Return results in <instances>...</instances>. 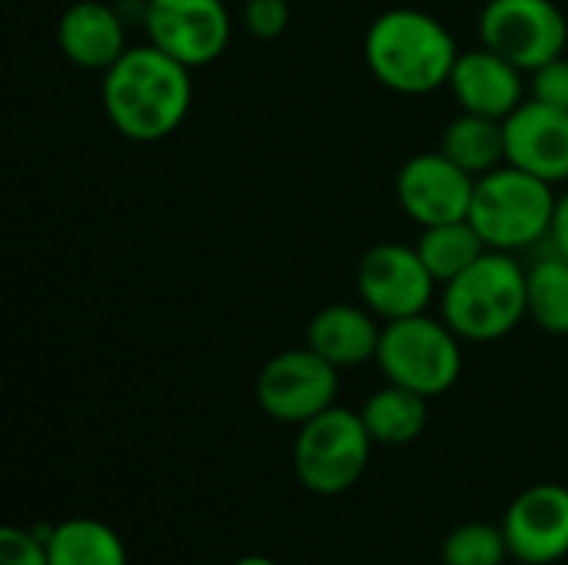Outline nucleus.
<instances>
[{
  "mask_svg": "<svg viewBox=\"0 0 568 565\" xmlns=\"http://www.w3.org/2000/svg\"><path fill=\"white\" fill-rule=\"evenodd\" d=\"M193 70L153 47H130L103 73V110L113 130L133 143H160L176 133L193 107Z\"/></svg>",
  "mask_w": 568,
  "mask_h": 565,
  "instance_id": "f257e3e1",
  "label": "nucleus"
},
{
  "mask_svg": "<svg viewBox=\"0 0 568 565\" xmlns=\"http://www.w3.org/2000/svg\"><path fill=\"white\" fill-rule=\"evenodd\" d=\"M363 57L386 90L426 97L449 87L459 47L433 13L419 7H393L369 23Z\"/></svg>",
  "mask_w": 568,
  "mask_h": 565,
  "instance_id": "f03ea898",
  "label": "nucleus"
},
{
  "mask_svg": "<svg viewBox=\"0 0 568 565\" xmlns=\"http://www.w3.org/2000/svg\"><path fill=\"white\" fill-rule=\"evenodd\" d=\"M443 320L466 343H496L529 316L526 270L516 253L486 250L466 273L443 286Z\"/></svg>",
  "mask_w": 568,
  "mask_h": 565,
  "instance_id": "7ed1b4c3",
  "label": "nucleus"
},
{
  "mask_svg": "<svg viewBox=\"0 0 568 565\" xmlns=\"http://www.w3.org/2000/svg\"><path fill=\"white\" fill-rule=\"evenodd\" d=\"M556 200L559 196L552 183L503 163L499 170L476 180L469 220L489 250L519 253L549 236Z\"/></svg>",
  "mask_w": 568,
  "mask_h": 565,
  "instance_id": "20e7f679",
  "label": "nucleus"
},
{
  "mask_svg": "<svg viewBox=\"0 0 568 565\" xmlns=\"http://www.w3.org/2000/svg\"><path fill=\"white\" fill-rule=\"evenodd\" d=\"M376 363L383 376L426 400L449 393L463 373V340L446 320L426 313L383 326Z\"/></svg>",
  "mask_w": 568,
  "mask_h": 565,
  "instance_id": "39448f33",
  "label": "nucleus"
},
{
  "mask_svg": "<svg viewBox=\"0 0 568 565\" xmlns=\"http://www.w3.org/2000/svg\"><path fill=\"white\" fill-rule=\"evenodd\" d=\"M373 436L359 413L329 406L300 426L293 443V470L316 496H339L359 483L373 456Z\"/></svg>",
  "mask_w": 568,
  "mask_h": 565,
  "instance_id": "423d86ee",
  "label": "nucleus"
},
{
  "mask_svg": "<svg viewBox=\"0 0 568 565\" xmlns=\"http://www.w3.org/2000/svg\"><path fill=\"white\" fill-rule=\"evenodd\" d=\"M339 370L326 363L310 346L283 350L263 363L256 376V403L260 410L286 426H303L313 416L336 406Z\"/></svg>",
  "mask_w": 568,
  "mask_h": 565,
  "instance_id": "0eeeda50",
  "label": "nucleus"
},
{
  "mask_svg": "<svg viewBox=\"0 0 568 565\" xmlns=\"http://www.w3.org/2000/svg\"><path fill=\"white\" fill-rule=\"evenodd\" d=\"M483 47L519 70H536L566 53L568 20L552 0H489L479 13Z\"/></svg>",
  "mask_w": 568,
  "mask_h": 565,
  "instance_id": "6e6552de",
  "label": "nucleus"
},
{
  "mask_svg": "<svg viewBox=\"0 0 568 565\" xmlns=\"http://www.w3.org/2000/svg\"><path fill=\"white\" fill-rule=\"evenodd\" d=\"M143 30L153 47L196 70L223 57L233 17L223 0H143Z\"/></svg>",
  "mask_w": 568,
  "mask_h": 565,
  "instance_id": "1a4fd4ad",
  "label": "nucleus"
},
{
  "mask_svg": "<svg viewBox=\"0 0 568 565\" xmlns=\"http://www.w3.org/2000/svg\"><path fill=\"white\" fill-rule=\"evenodd\" d=\"M356 290L366 310H373L383 323H393L429 310L436 276L429 273L416 246L376 243L359 260Z\"/></svg>",
  "mask_w": 568,
  "mask_h": 565,
  "instance_id": "9d476101",
  "label": "nucleus"
},
{
  "mask_svg": "<svg viewBox=\"0 0 568 565\" xmlns=\"http://www.w3.org/2000/svg\"><path fill=\"white\" fill-rule=\"evenodd\" d=\"M476 176L453 163L443 150L409 157L396 173V200L403 213L423 226L469 220Z\"/></svg>",
  "mask_w": 568,
  "mask_h": 565,
  "instance_id": "9b49d317",
  "label": "nucleus"
},
{
  "mask_svg": "<svg viewBox=\"0 0 568 565\" xmlns=\"http://www.w3.org/2000/svg\"><path fill=\"white\" fill-rule=\"evenodd\" d=\"M513 559L526 565H552L568 556V490L539 483L523 490L503 519Z\"/></svg>",
  "mask_w": 568,
  "mask_h": 565,
  "instance_id": "f8f14e48",
  "label": "nucleus"
},
{
  "mask_svg": "<svg viewBox=\"0 0 568 565\" xmlns=\"http://www.w3.org/2000/svg\"><path fill=\"white\" fill-rule=\"evenodd\" d=\"M506 163L546 180H568V110L526 100L506 120Z\"/></svg>",
  "mask_w": 568,
  "mask_h": 565,
  "instance_id": "ddd939ff",
  "label": "nucleus"
},
{
  "mask_svg": "<svg viewBox=\"0 0 568 565\" xmlns=\"http://www.w3.org/2000/svg\"><path fill=\"white\" fill-rule=\"evenodd\" d=\"M523 73L526 70H519L503 53L489 47H476V50L459 53L453 77H449V90L466 113L509 120L526 103Z\"/></svg>",
  "mask_w": 568,
  "mask_h": 565,
  "instance_id": "4468645a",
  "label": "nucleus"
},
{
  "mask_svg": "<svg viewBox=\"0 0 568 565\" xmlns=\"http://www.w3.org/2000/svg\"><path fill=\"white\" fill-rule=\"evenodd\" d=\"M57 43L73 67L106 73L130 50L126 20L120 17L113 3L77 0L63 10L57 23Z\"/></svg>",
  "mask_w": 568,
  "mask_h": 565,
  "instance_id": "2eb2a0df",
  "label": "nucleus"
},
{
  "mask_svg": "<svg viewBox=\"0 0 568 565\" xmlns=\"http://www.w3.org/2000/svg\"><path fill=\"white\" fill-rule=\"evenodd\" d=\"M376 320L379 316L366 306H353V303L323 306L306 326V346L320 353L326 363H333L336 370L363 366L379 353L383 326Z\"/></svg>",
  "mask_w": 568,
  "mask_h": 565,
  "instance_id": "dca6fc26",
  "label": "nucleus"
},
{
  "mask_svg": "<svg viewBox=\"0 0 568 565\" xmlns=\"http://www.w3.org/2000/svg\"><path fill=\"white\" fill-rule=\"evenodd\" d=\"M359 416H363L373 443L406 446L423 436V430L429 423V400L406 386L389 383L363 403Z\"/></svg>",
  "mask_w": 568,
  "mask_h": 565,
  "instance_id": "f3484780",
  "label": "nucleus"
},
{
  "mask_svg": "<svg viewBox=\"0 0 568 565\" xmlns=\"http://www.w3.org/2000/svg\"><path fill=\"white\" fill-rule=\"evenodd\" d=\"M439 150L479 180L506 163V120H493V117L463 110L443 130Z\"/></svg>",
  "mask_w": 568,
  "mask_h": 565,
  "instance_id": "a211bd4d",
  "label": "nucleus"
},
{
  "mask_svg": "<svg viewBox=\"0 0 568 565\" xmlns=\"http://www.w3.org/2000/svg\"><path fill=\"white\" fill-rule=\"evenodd\" d=\"M47 559L50 565H130L116 529L90 516L57 523L47 539Z\"/></svg>",
  "mask_w": 568,
  "mask_h": 565,
  "instance_id": "6ab92c4d",
  "label": "nucleus"
},
{
  "mask_svg": "<svg viewBox=\"0 0 568 565\" xmlns=\"http://www.w3.org/2000/svg\"><path fill=\"white\" fill-rule=\"evenodd\" d=\"M416 250L423 256V263L429 266V273L436 276V283H449L459 273H466L489 246L479 236V230L473 226V220H453V223H436V226H423Z\"/></svg>",
  "mask_w": 568,
  "mask_h": 565,
  "instance_id": "aec40b11",
  "label": "nucleus"
},
{
  "mask_svg": "<svg viewBox=\"0 0 568 565\" xmlns=\"http://www.w3.org/2000/svg\"><path fill=\"white\" fill-rule=\"evenodd\" d=\"M526 296L529 320L539 330L552 336H568V260L549 253L532 270H526Z\"/></svg>",
  "mask_w": 568,
  "mask_h": 565,
  "instance_id": "412c9836",
  "label": "nucleus"
},
{
  "mask_svg": "<svg viewBox=\"0 0 568 565\" xmlns=\"http://www.w3.org/2000/svg\"><path fill=\"white\" fill-rule=\"evenodd\" d=\"M509 556L506 529L493 523H463L443 543V565H503Z\"/></svg>",
  "mask_w": 568,
  "mask_h": 565,
  "instance_id": "4be33fe9",
  "label": "nucleus"
},
{
  "mask_svg": "<svg viewBox=\"0 0 568 565\" xmlns=\"http://www.w3.org/2000/svg\"><path fill=\"white\" fill-rule=\"evenodd\" d=\"M293 10L286 0H246L243 3V27L253 40H276L286 33Z\"/></svg>",
  "mask_w": 568,
  "mask_h": 565,
  "instance_id": "5701e85b",
  "label": "nucleus"
},
{
  "mask_svg": "<svg viewBox=\"0 0 568 565\" xmlns=\"http://www.w3.org/2000/svg\"><path fill=\"white\" fill-rule=\"evenodd\" d=\"M0 565H50L47 546L33 536V529L3 526L0 529Z\"/></svg>",
  "mask_w": 568,
  "mask_h": 565,
  "instance_id": "b1692460",
  "label": "nucleus"
},
{
  "mask_svg": "<svg viewBox=\"0 0 568 565\" xmlns=\"http://www.w3.org/2000/svg\"><path fill=\"white\" fill-rule=\"evenodd\" d=\"M532 100L568 110V60L566 53L532 70Z\"/></svg>",
  "mask_w": 568,
  "mask_h": 565,
  "instance_id": "393cba45",
  "label": "nucleus"
},
{
  "mask_svg": "<svg viewBox=\"0 0 568 565\" xmlns=\"http://www.w3.org/2000/svg\"><path fill=\"white\" fill-rule=\"evenodd\" d=\"M546 240L552 243V253L568 260V190L556 200V213H552V226H549Z\"/></svg>",
  "mask_w": 568,
  "mask_h": 565,
  "instance_id": "a878e982",
  "label": "nucleus"
},
{
  "mask_svg": "<svg viewBox=\"0 0 568 565\" xmlns=\"http://www.w3.org/2000/svg\"><path fill=\"white\" fill-rule=\"evenodd\" d=\"M233 565H276L273 559H266V556H243V559H236Z\"/></svg>",
  "mask_w": 568,
  "mask_h": 565,
  "instance_id": "bb28decb",
  "label": "nucleus"
}]
</instances>
